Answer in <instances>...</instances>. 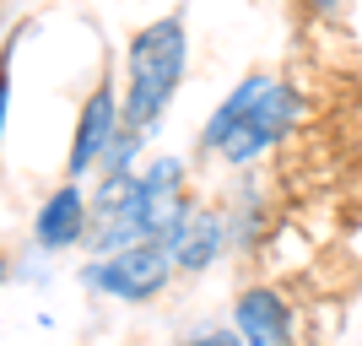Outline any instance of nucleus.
<instances>
[{"label": "nucleus", "instance_id": "f257e3e1", "mask_svg": "<svg viewBox=\"0 0 362 346\" xmlns=\"http://www.w3.org/2000/svg\"><path fill=\"white\" fill-rule=\"evenodd\" d=\"M179 76H184V22L179 16H163V22L141 28L136 44H130V108H124L130 136L146 130L168 108Z\"/></svg>", "mask_w": 362, "mask_h": 346}, {"label": "nucleus", "instance_id": "f03ea898", "mask_svg": "<svg viewBox=\"0 0 362 346\" xmlns=\"http://www.w3.org/2000/svg\"><path fill=\"white\" fill-rule=\"evenodd\" d=\"M168 271H173V249H168V243H130V249H119V255L98 260V265L87 271V282L103 287L108 298L141 303V298H151V292H163Z\"/></svg>", "mask_w": 362, "mask_h": 346}, {"label": "nucleus", "instance_id": "7ed1b4c3", "mask_svg": "<svg viewBox=\"0 0 362 346\" xmlns=\"http://www.w3.org/2000/svg\"><path fill=\"white\" fill-rule=\"evenodd\" d=\"M141 238L146 243H173L179 238V227L189 222V211H184V195H179V163H157L141 179Z\"/></svg>", "mask_w": 362, "mask_h": 346}, {"label": "nucleus", "instance_id": "20e7f679", "mask_svg": "<svg viewBox=\"0 0 362 346\" xmlns=\"http://www.w3.org/2000/svg\"><path fill=\"white\" fill-rule=\"evenodd\" d=\"M292 87H281V81H271V87L259 92V103L249 108V114H243V125L238 130H233V141H227V157H233V163H249V157H255V151H265L271 146L276 136H281V130H287V120H292Z\"/></svg>", "mask_w": 362, "mask_h": 346}, {"label": "nucleus", "instance_id": "39448f33", "mask_svg": "<svg viewBox=\"0 0 362 346\" xmlns=\"http://www.w3.org/2000/svg\"><path fill=\"white\" fill-rule=\"evenodd\" d=\"M114 125H119V103H114V92L98 87L81 108V125H76V146H71V173H87L98 157L108 151L114 141Z\"/></svg>", "mask_w": 362, "mask_h": 346}, {"label": "nucleus", "instance_id": "423d86ee", "mask_svg": "<svg viewBox=\"0 0 362 346\" xmlns=\"http://www.w3.org/2000/svg\"><path fill=\"white\" fill-rule=\"evenodd\" d=\"M238 335L249 346H287L292 314L276 292H243L238 298Z\"/></svg>", "mask_w": 362, "mask_h": 346}, {"label": "nucleus", "instance_id": "0eeeda50", "mask_svg": "<svg viewBox=\"0 0 362 346\" xmlns=\"http://www.w3.org/2000/svg\"><path fill=\"white\" fill-rule=\"evenodd\" d=\"M81 227H87V206H81V195L65 184L60 195H49V206L38 211V243H44V249H65V243L81 238Z\"/></svg>", "mask_w": 362, "mask_h": 346}, {"label": "nucleus", "instance_id": "6e6552de", "mask_svg": "<svg viewBox=\"0 0 362 346\" xmlns=\"http://www.w3.org/2000/svg\"><path fill=\"white\" fill-rule=\"evenodd\" d=\"M216 243H222V227H216V217H206V211H189V222L179 227V238L168 243V249H173V260H179V265L200 271V265H211Z\"/></svg>", "mask_w": 362, "mask_h": 346}, {"label": "nucleus", "instance_id": "1a4fd4ad", "mask_svg": "<svg viewBox=\"0 0 362 346\" xmlns=\"http://www.w3.org/2000/svg\"><path fill=\"white\" fill-rule=\"evenodd\" d=\"M265 87H271L265 76H249V81H243V87H238V92H233V98H227V103L211 114V125H206V146H216V151H222L227 141H233V130L243 125V114H249V108L259 103V92H265Z\"/></svg>", "mask_w": 362, "mask_h": 346}, {"label": "nucleus", "instance_id": "9d476101", "mask_svg": "<svg viewBox=\"0 0 362 346\" xmlns=\"http://www.w3.org/2000/svg\"><path fill=\"white\" fill-rule=\"evenodd\" d=\"M195 346H238V335H206V341H195Z\"/></svg>", "mask_w": 362, "mask_h": 346}]
</instances>
